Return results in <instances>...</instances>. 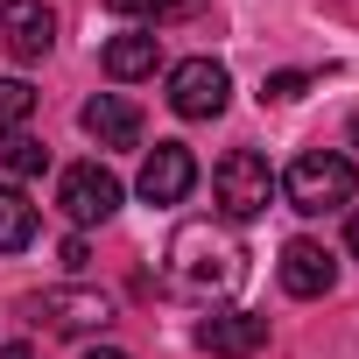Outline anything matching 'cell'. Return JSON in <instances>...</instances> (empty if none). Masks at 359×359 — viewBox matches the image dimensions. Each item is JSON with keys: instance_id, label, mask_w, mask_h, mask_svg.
<instances>
[{"instance_id": "20", "label": "cell", "mask_w": 359, "mask_h": 359, "mask_svg": "<svg viewBox=\"0 0 359 359\" xmlns=\"http://www.w3.org/2000/svg\"><path fill=\"white\" fill-rule=\"evenodd\" d=\"M0 359H36V345H8V352H0Z\"/></svg>"}, {"instance_id": "16", "label": "cell", "mask_w": 359, "mask_h": 359, "mask_svg": "<svg viewBox=\"0 0 359 359\" xmlns=\"http://www.w3.org/2000/svg\"><path fill=\"white\" fill-rule=\"evenodd\" d=\"M106 15H148V22H162V15H198V0H106Z\"/></svg>"}, {"instance_id": "11", "label": "cell", "mask_w": 359, "mask_h": 359, "mask_svg": "<svg viewBox=\"0 0 359 359\" xmlns=\"http://www.w3.org/2000/svg\"><path fill=\"white\" fill-rule=\"evenodd\" d=\"M331 282H338V261H331L317 240H289V247H282V289H289V296H324Z\"/></svg>"}, {"instance_id": "10", "label": "cell", "mask_w": 359, "mask_h": 359, "mask_svg": "<svg viewBox=\"0 0 359 359\" xmlns=\"http://www.w3.org/2000/svg\"><path fill=\"white\" fill-rule=\"evenodd\" d=\"M198 345H205L212 359H254V352L268 345V317H254V310H226V317H212V324L198 331Z\"/></svg>"}, {"instance_id": "7", "label": "cell", "mask_w": 359, "mask_h": 359, "mask_svg": "<svg viewBox=\"0 0 359 359\" xmlns=\"http://www.w3.org/2000/svg\"><path fill=\"white\" fill-rule=\"evenodd\" d=\"M50 43H57V15L43 0H0V50L15 64H43Z\"/></svg>"}, {"instance_id": "15", "label": "cell", "mask_w": 359, "mask_h": 359, "mask_svg": "<svg viewBox=\"0 0 359 359\" xmlns=\"http://www.w3.org/2000/svg\"><path fill=\"white\" fill-rule=\"evenodd\" d=\"M29 113H36V92L22 78H0V127H29Z\"/></svg>"}, {"instance_id": "5", "label": "cell", "mask_w": 359, "mask_h": 359, "mask_svg": "<svg viewBox=\"0 0 359 359\" xmlns=\"http://www.w3.org/2000/svg\"><path fill=\"white\" fill-rule=\"evenodd\" d=\"M226 92H233V78H226L219 57H184L169 71V106L184 120H219L226 113Z\"/></svg>"}, {"instance_id": "3", "label": "cell", "mask_w": 359, "mask_h": 359, "mask_svg": "<svg viewBox=\"0 0 359 359\" xmlns=\"http://www.w3.org/2000/svg\"><path fill=\"white\" fill-rule=\"evenodd\" d=\"M212 198H219L226 219H261L268 198H275V169H268V155H254V148L219 155V169H212Z\"/></svg>"}, {"instance_id": "18", "label": "cell", "mask_w": 359, "mask_h": 359, "mask_svg": "<svg viewBox=\"0 0 359 359\" xmlns=\"http://www.w3.org/2000/svg\"><path fill=\"white\" fill-rule=\"evenodd\" d=\"M345 247H352V261H359V205H352V219H345Z\"/></svg>"}, {"instance_id": "19", "label": "cell", "mask_w": 359, "mask_h": 359, "mask_svg": "<svg viewBox=\"0 0 359 359\" xmlns=\"http://www.w3.org/2000/svg\"><path fill=\"white\" fill-rule=\"evenodd\" d=\"M85 359H127V352H120V345H92Z\"/></svg>"}, {"instance_id": "2", "label": "cell", "mask_w": 359, "mask_h": 359, "mask_svg": "<svg viewBox=\"0 0 359 359\" xmlns=\"http://www.w3.org/2000/svg\"><path fill=\"white\" fill-rule=\"evenodd\" d=\"M282 191H289L296 212H338V205H352V191H359V169H352V155H338V148H310V155L289 162Z\"/></svg>"}, {"instance_id": "4", "label": "cell", "mask_w": 359, "mask_h": 359, "mask_svg": "<svg viewBox=\"0 0 359 359\" xmlns=\"http://www.w3.org/2000/svg\"><path fill=\"white\" fill-rule=\"evenodd\" d=\"M57 205H64L71 226H106V219L120 212V176L99 169V162H71V169L57 176Z\"/></svg>"}, {"instance_id": "14", "label": "cell", "mask_w": 359, "mask_h": 359, "mask_svg": "<svg viewBox=\"0 0 359 359\" xmlns=\"http://www.w3.org/2000/svg\"><path fill=\"white\" fill-rule=\"evenodd\" d=\"M0 169H8V176H43L50 169V148L29 127H0Z\"/></svg>"}, {"instance_id": "8", "label": "cell", "mask_w": 359, "mask_h": 359, "mask_svg": "<svg viewBox=\"0 0 359 359\" xmlns=\"http://www.w3.org/2000/svg\"><path fill=\"white\" fill-rule=\"evenodd\" d=\"M191 184H198L191 148H184V141H155L148 162H141V198H148V205H176V198H191Z\"/></svg>"}, {"instance_id": "12", "label": "cell", "mask_w": 359, "mask_h": 359, "mask_svg": "<svg viewBox=\"0 0 359 359\" xmlns=\"http://www.w3.org/2000/svg\"><path fill=\"white\" fill-rule=\"evenodd\" d=\"M155 64H162V43H155V29H141V36H113V43H106V78H120V85L148 78Z\"/></svg>"}, {"instance_id": "1", "label": "cell", "mask_w": 359, "mask_h": 359, "mask_svg": "<svg viewBox=\"0 0 359 359\" xmlns=\"http://www.w3.org/2000/svg\"><path fill=\"white\" fill-rule=\"evenodd\" d=\"M169 282L184 296H219L240 282V240L226 226H184L169 240Z\"/></svg>"}, {"instance_id": "21", "label": "cell", "mask_w": 359, "mask_h": 359, "mask_svg": "<svg viewBox=\"0 0 359 359\" xmlns=\"http://www.w3.org/2000/svg\"><path fill=\"white\" fill-rule=\"evenodd\" d=\"M352 141H359V120H352Z\"/></svg>"}, {"instance_id": "9", "label": "cell", "mask_w": 359, "mask_h": 359, "mask_svg": "<svg viewBox=\"0 0 359 359\" xmlns=\"http://www.w3.org/2000/svg\"><path fill=\"white\" fill-rule=\"evenodd\" d=\"M78 127H85L99 148H141V106H134V99H120V92H99V99H85Z\"/></svg>"}, {"instance_id": "13", "label": "cell", "mask_w": 359, "mask_h": 359, "mask_svg": "<svg viewBox=\"0 0 359 359\" xmlns=\"http://www.w3.org/2000/svg\"><path fill=\"white\" fill-rule=\"evenodd\" d=\"M36 240V205H29V191H0V254H22Z\"/></svg>"}, {"instance_id": "6", "label": "cell", "mask_w": 359, "mask_h": 359, "mask_svg": "<svg viewBox=\"0 0 359 359\" xmlns=\"http://www.w3.org/2000/svg\"><path fill=\"white\" fill-rule=\"evenodd\" d=\"M36 317H43L50 331H64V338H85V331L113 324V296H106V289H85V282H64V289H43Z\"/></svg>"}, {"instance_id": "17", "label": "cell", "mask_w": 359, "mask_h": 359, "mask_svg": "<svg viewBox=\"0 0 359 359\" xmlns=\"http://www.w3.org/2000/svg\"><path fill=\"white\" fill-rule=\"evenodd\" d=\"M310 92V71H275V78H261V106H289V99H303Z\"/></svg>"}]
</instances>
